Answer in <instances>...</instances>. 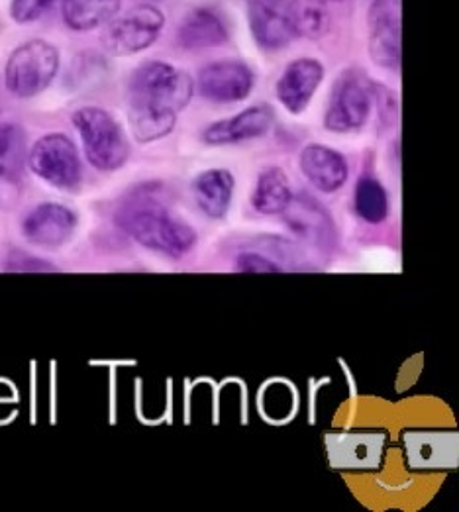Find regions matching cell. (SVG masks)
Returning <instances> with one entry per match:
<instances>
[{
    "label": "cell",
    "mask_w": 459,
    "mask_h": 512,
    "mask_svg": "<svg viewBox=\"0 0 459 512\" xmlns=\"http://www.w3.org/2000/svg\"><path fill=\"white\" fill-rule=\"evenodd\" d=\"M193 93L195 83L183 69L163 61L140 65L128 85V116L136 140L150 144L169 136Z\"/></svg>",
    "instance_id": "obj_1"
},
{
    "label": "cell",
    "mask_w": 459,
    "mask_h": 512,
    "mask_svg": "<svg viewBox=\"0 0 459 512\" xmlns=\"http://www.w3.org/2000/svg\"><path fill=\"white\" fill-rule=\"evenodd\" d=\"M114 220L140 246L163 256L183 257L197 242L193 226L163 205L153 185H144L126 197L116 208Z\"/></svg>",
    "instance_id": "obj_2"
},
{
    "label": "cell",
    "mask_w": 459,
    "mask_h": 512,
    "mask_svg": "<svg viewBox=\"0 0 459 512\" xmlns=\"http://www.w3.org/2000/svg\"><path fill=\"white\" fill-rule=\"evenodd\" d=\"M73 124L93 167L99 171H116L126 163L130 146L120 124L106 110L97 106L79 108L73 114Z\"/></svg>",
    "instance_id": "obj_3"
},
{
    "label": "cell",
    "mask_w": 459,
    "mask_h": 512,
    "mask_svg": "<svg viewBox=\"0 0 459 512\" xmlns=\"http://www.w3.org/2000/svg\"><path fill=\"white\" fill-rule=\"evenodd\" d=\"M59 69V53L44 42L30 40L18 46L8 57L4 69L6 89L20 99H30L46 91Z\"/></svg>",
    "instance_id": "obj_4"
},
{
    "label": "cell",
    "mask_w": 459,
    "mask_h": 512,
    "mask_svg": "<svg viewBox=\"0 0 459 512\" xmlns=\"http://www.w3.org/2000/svg\"><path fill=\"white\" fill-rule=\"evenodd\" d=\"M163 14L159 8L142 4L122 16L106 22L102 32V46L112 55H134L144 52L159 38L163 28Z\"/></svg>",
    "instance_id": "obj_5"
},
{
    "label": "cell",
    "mask_w": 459,
    "mask_h": 512,
    "mask_svg": "<svg viewBox=\"0 0 459 512\" xmlns=\"http://www.w3.org/2000/svg\"><path fill=\"white\" fill-rule=\"evenodd\" d=\"M373 106V85L359 69H348L336 81L324 124L330 132H354L361 128Z\"/></svg>",
    "instance_id": "obj_6"
},
{
    "label": "cell",
    "mask_w": 459,
    "mask_h": 512,
    "mask_svg": "<svg viewBox=\"0 0 459 512\" xmlns=\"http://www.w3.org/2000/svg\"><path fill=\"white\" fill-rule=\"evenodd\" d=\"M28 163L40 179L57 189H75L83 177L77 148L65 134L40 138L28 154Z\"/></svg>",
    "instance_id": "obj_7"
},
{
    "label": "cell",
    "mask_w": 459,
    "mask_h": 512,
    "mask_svg": "<svg viewBox=\"0 0 459 512\" xmlns=\"http://www.w3.org/2000/svg\"><path fill=\"white\" fill-rule=\"evenodd\" d=\"M369 53L379 67L401 63V0H375L369 8Z\"/></svg>",
    "instance_id": "obj_8"
},
{
    "label": "cell",
    "mask_w": 459,
    "mask_h": 512,
    "mask_svg": "<svg viewBox=\"0 0 459 512\" xmlns=\"http://www.w3.org/2000/svg\"><path fill=\"white\" fill-rule=\"evenodd\" d=\"M252 89L254 73L242 61H216L199 73V93L212 103H240Z\"/></svg>",
    "instance_id": "obj_9"
},
{
    "label": "cell",
    "mask_w": 459,
    "mask_h": 512,
    "mask_svg": "<svg viewBox=\"0 0 459 512\" xmlns=\"http://www.w3.org/2000/svg\"><path fill=\"white\" fill-rule=\"evenodd\" d=\"M77 228V214L67 206L46 203L36 206L22 222V234L30 244L59 248Z\"/></svg>",
    "instance_id": "obj_10"
},
{
    "label": "cell",
    "mask_w": 459,
    "mask_h": 512,
    "mask_svg": "<svg viewBox=\"0 0 459 512\" xmlns=\"http://www.w3.org/2000/svg\"><path fill=\"white\" fill-rule=\"evenodd\" d=\"M273 120V108L267 104H257L232 118L210 124L203 132V140L208 146H228L254 140L269 132Z\"/></svg>",
    "instance_id": "obj_11"
},
{
    "label": "cell",
    "mask_w": 459,
    "mask_h": 512,
    "mask_svg": "<svg viewBox=\"0 0 459 512\" xmlns=\"http://www.w3.org/2000/svg\"><path fill=\"white\" fill-rule=\"evenodd\" d=\"M285 0H252L248 2V18L255 42L259 48L275 52L295 38L287 12Z\"/></svg>",
    "instance_id": "obj_12"
},
{
    "label": "cell",
    "mask_w": 459,
    "mask_h": 512,
    "mask_svg": "<svg viewBox=\"0 0 459 512\" xmlns=\"http://www.w3.org/2000/svg\"><path fill=\"white\" fill-rule=\"evenodd\" d=\"M322 79L324 67L316 59H297L281 75L277 83V97L289 112L299 114L312 101Z\"/></svg>",
    "instance_id": "obj_13"
},
{
    "label": "cell",
    "mask_w": 459,
    "mask_h": 512,
    "mask_svg": "<svg viewBox=\"0 0 459 512\" xmlns=\"http://www.w3.org/2000/svg\"><path fill=\"white\" fill-rule=\"evenodd\" d=\"M301 171L318 191L336 193L348 181V163L332 148L310 144L301 154Z\"/></svg>",
    "instance_id": "obj_14"
},
{
    "label": "cell",
    "mask_w": 459,
    "mask_h": 512,
    "mask_svg": "<svg viewBox=\"0 0 459 512\" xmlns=\"http://www.w3.org/2000/svg\"><path fill=\"white\" fill-rule=\"evenodd\" d=\"M177 40L185 50H206L226 44L228 30L222 18L210 8H197L185 16L177 30Z\"/></svg>",
    "instance_id": "obj_15"
},
{
    "label": "cell",
    "mask_w": 459,
    "mask_h": 512,
    "mask_svg": "<svg viewBox=\"0 0 459 512\" xmlns=\"http://www.w3.org/2000/svg\"><path fill=\"white\" fill-rule=\"evenodd\" d=\"M193 193L208 218H222L232 203L234 175L226 169H208L195 179Z\"/></svg>",
    "instance_id": "obj_16"
},
{
    "label": "cell",
    "mask_w": 459,
    "mask_h": 512,
    "mask_svg": "<svg viewBox=\"0 0 459 512\" xmlns=\"http://www.w3.org/2000/svg\"><path fill=\"white\" fill-rule=\"evenodd\" d=\"M283 212H287L289 226L297 234L305 236L306 240L326 244L328 234H332V222L326 210L318 203H314L312 197H301V199L293 197Z\"/></svg>",
    "instance_id": "obj_17"
},
{
    "label": "cell",
    "mask_w": 459,
    "mask_h": 512,
    "mask_svg": "<svg viewBox=\"0 0 459 512\" xmlns=\"http://www.w3.org/2000/svg\"><path fill=\"white\" fill-rule=\"evenodd\" d=\"M285 12L293 34L308 40L324 38L332 24L324 0H289Z\"/></svg>",
    "instance_id": "obj_18"
},
{
    "label": "cell",
    "mask_w": 459,
    "mask_h": 512,
    "mask_svg": "<svg viewBox=\"0 0 459 512\" xmlns=\"http://www.w3.org/2000/svg\"><path fill=\"white\" fill-rule=\"evenodd\" d=\"M120 6L122 0H63L61 14L71 30L89 32L112 20Z\"/></svg>",
    "instance_id": "obj_19"
},
{
    "label": "cell",
    "mask_w": 459,
    "mask_h": 512,
    "mask_svg": "<svg viewBox=\"0 0 459 512\" xmlns=\"http://www.w3.org/2000/svg\"><path fill=\"white\" fill-rule=\"evenodd\" d=\"M293 199V191L289 187L287 175L279 167L265 169L255 185L252 205L261 214H277L283 212Z\"/></svg>",
    "instance_id": "obj_20"
},
{
    "label": "cell",
    "mask_w": 459,
    "mask_h": 512,
    "mask_svg": "<svg viewBox=\"0 0 459 512\" xmlns=\"http://www.w3.org/2000/svg\"><path fill=\"white\" fill-rule=\"evenodd\" d=\"M26 165V134L16 124H0V177L18 179Z\"/></svg>",
    "instance_id": "obj_21"
},
{
    "label": "cell",
    "mask_w": 459,
    "mask_h": 512,
    "mask_svg": "<svg viewBox=\"0 0 459 512\" xmlns=\"http://www.w3.org/2000/svg\"><path fill=\"white\" fill-rule=\"evenodd\" d=\"M354 205L359 218L369 224H379L389 216V195L373 177H361L354 193Z\"/></svg>",
    "instance_id": "obj_22"
},
{
    "label": "cell",
    "mask_w": 459,
    "mask_h": 512,
    "mask_svg": "<svg viewBox=\"0 0 459 512\" xmlns=\"http://www.w3.org/2000/svg\"><path fill=\"white\" fill-rule=\"evenodd\" d=\"M55 0H12L10 14L16 22L26 24L38 20Z\"/></svg>",
    "instance_id": "obj_23"
},
{
    "label": "cell",
    "mask_w": 459,
    "mask_h": 512,
    "mask_svg": "<svg viewBox=\"0 0 459 512\" xmlns=\"http://www.w3.org/2000/svg\"><path fill=\"white\" fill-rule=\"evenodd\" d=\"M236 267L238 271H244V273H279L281 271V267L273 263L269 257L255 254V252L238 256Z\"/></svg>",
    "instance_id": "obj_24"
},
{
    "label": "cell",
    "mask_w": 459,
    "mask_h": 512,
    "mask_svg": "<svg viewBox=\"0 0 459 512\" xmlns=\"http://www.w3.org/2000/svg\"><path fill=\"white\" fill-rule=\"evenodd\" d=\"M8 269L10 271H55L48 263H44L38 257L24 256V254H14L8 259Z\"/></svg>",
    "instance_id": "obj_25"
},
{
    "label": "cell",
    "mask_w": 459,
    "mask_h": 512,
    "mask_svg": "<svg viewBox=\"0 0 459 512\" xmlns=\"http://www.w3.org/2000/svg\"><path fill=\"white\" fill-rule=\"evenodd\" d=\"M246 2H252V0H246Z\"/></svg>",
    "instance_id": "obj_26"
}]
</instances>
